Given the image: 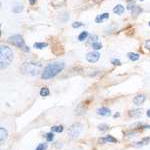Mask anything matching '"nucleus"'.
<instances>
[{
	"mask_svg": "<svg viewBox=\"0 0 150 150\" xmlns=\"http://www.w3.org/2000/svg\"><path fill=\"white\" fill-rule=\"evenodd\" d=\"M20 71L23 74L29 75V76H37L43 72V66L40 62L26 61L21 65Z\"/></svg>",
	"mask_w": 150,
	"mask_h": 150,
	"instance_id": "nucleus-1",
	"label": "nucleus"
},
{
	"mask_svg": "<svg viewBox=\"0 0 150 150\" xmlns=\"http://www.w3.org/2000/svg\"><path fill=\"white\" fill-rule=\"evenodd\" d=\"M64 69V63L63 62H54V63L48 64L41 73V78L44 80H48L55 77L56 75L61 72Z\"/></svg>",
	"mask_w": 150,
	"mask_h": 150,
	"instance_id": "nucleus-2",
	"label": "nucleus"
},
{
	"mask_svg": "<svg viewBox=\"0 0 150 150\" xmlns=\"http://www.w3.org/2000/svg\"><path fill=\"white\" fill-rule=\"evenodd\" d=\"M13 52L11 48L6 45H1L0 47V67L1 69H5L13 61Z\"/></svg>",
	"mask_w": 150,
	"mask_h": 150,
	"instance_id": "nucleus-3",
	"label": "nucleus"
},
{
	"mask_svg": "<svg viewBox=\"0 0 150 150\" xmlns=\"http://www.w3.org/2000/svg\"><path fill=\"white\" fill-rule=\"evenodd\" d=\"M8 42L10 43V44L14 45V46H16L17 48H19V49H21L24 52H29V50H30L29 47L25 44V41L23 40L22 36H20V35L10 36V37L8 38Z\"/></svg>",
	"mask_w": 150,
	"mask_h": 150,
	"instance_id": "nucleus-4",
	"label": "nucleus"
},
{
	"mask_svg": "<svg viewBox=\"0 0 150 150\" xmlns=\"http://www.w3.org/2000/svg\"><path fill=\"white\" fill-rule=\"evenodd\" d=\"M83 127L80 123H75V124L71 125L68 129V136L71 139H76L77 137H79V135L81 134Z\"/></svg>",
	"mask_w": 150,
	"mask_h": 150,
	"instance_id": "nucleus-5",
	"label": "nucleus"
},
{
	"mask_svg": "<svg viewBox=\"0 0 150 150\" xmlns=\"http://www.w3.org/2000/svg\"><path fill=\"white\" fill-rule=\"evenodd\" d=\"M99 58H100V54H99L98 52H96V51L89 52L88 54L86 55L87 61L90 62V63H95V62H97L99 60Z\"/></svg>",
	"mask_w": 150,
	"mask_h": 150,
	"instance_id": "nucleus-6",
	"label": "nucleus"
},
{
	"mask_svg": "<svg viewBox=\"0 0 150 150\" xmlns=\"http://www.w3.org/2000/svg\"><path fill=\"white\" fill-rule=\"evenodd\" d=\"M106 142H111V143H117L118 140L114 138L113 136H111V135H107V136H104L102 138L99 139V143L100 144H104L106 143Z\"/></svg>",
	"mask_w": 150,
	"mask_h": 150,
	"instance_id": "nucleus-7",
	"label": "nucleus"
},
{
	"mask_svg": "<svg viewBox=\"0 0 150 150\" xmlns=\"http://www.w3.org/2000/svg\"><path fill=\"white\" fill-rule=\"evenodd\" d=\"M145 99H146V96L143 95V94L137 95V96H135L134 99H133V103H134L135 105H141V104H143Z\"/></svg>",
	"mask_w": 150,
	"mask_h": 150,
	"instance_id": "nucleus-8",
	"label": "nucleus"
},
{
	"mask_svg": "<svg viewBox=\"0 0 150 150\" xmlns=\"http://www.w3.org/2000/svg\"><path fill=\"white\" fill-rule=\"evenodd\" d=\"M7 136H8L7 130L4 127H0V142L1 144L4 143V141L7 139Z\"/></svg>",
	"mask_w": 150,
	"mask_h": 150,
	"instance_id": "nucleus-9",
	"label": "nucleus"
},
{
	"mask_svg": "<svg viewBox=\"0 0 150 150\" xmlns=\"http://www.w3.org/2000/svg\"><path fill=\"white\" fill-rule=\"evenodd\" d=\"M113 12L117 15H122L123 12H124V6L121 5V4H117L114 8H113Z\"/></svg>",
	"mask_w": 150,
	"mask_h": 150,
	"instance_id": "nucleus-10",
	"label": "nucleus"
},
{
	"mask_svg": "<svg viewBox=\"0 0 150 150\" xmlns=\"http://www.w3.org/2000/svg\"><path fill=\"white\" fill-rule=\"evenodd\" d=\"M128 114H129L130 117L136 118V117H139V116L142 115V110L141 109H133V110H130Z\"/></svg>",
	"mask_w": 150,
	"mask_h": 150,
	"instance_id": "nucleus-11",
	"label": "nucleus"
},
{
	"mask_svg": "<svg viewBox=\"0 0 150 150\" xmlns=\"http://www.w3.org/2000/svg\"><path fill=\"white\" fill-rule=\"evenodd\" d=\"M108 18H109V14H108V13H103V14H101V15L96 16L95 22L96 23H100V22H102V21L105 20V19H108Z\"/></svg>",
	"mask_w": 150,
	"mask_h": 150,
	"instance_id": "nucleus-12",
	"label": "nucleus"
},
{
	"mask_svg": "<svg viewBox=\"0 0 150 150\" xmlns=\"http://www.w3.org/2000/svg\"><path fill=\"white\" fill-rule=\"evenodd\" d=\"M97 113L102 116H109L110 115V110L107 107H101L97 110Z\"/></svg>",
	"mask_w": 150,
	"mask_h": 150,
	"instance_id": "nucleus-13",
	"label": "nucleus"
},
{
	"mask_svg": "<svg viewBox=\"0 0 150 150\" xmlns=\"http://www.w3.org/2000/svg\"><path fill=\"white\" fill-rule=\"evenodd\" d=\"M150 142V137H145V138H143L141 140V141L137 142V143L134 144L135 147H141V146H144V145L148 144Z\"/></svg>",
	"mask_w": 150,
	"mask_h": 150,
	"instance_id": "nucleus-14",
	"label": "nucleus"
},
{
	"mask_svg": "<svg viewBox=\"0 0 150 150\" xmlns=\"http://www.w3.org/2000/svg\"><path fill=\"white\" fill-rule=\"evenodd\" d=\"M65 3V0H53L51 2V5L53 7H55V8H58V7L64 5Z\"/></svg>",
	"mask_w": 150,
	"mask_h": 150,
	"instance_id": "nucleus-15",
	"label": "nucleus"
},
{
	"mask_svg": "<svg viewBox=\"0 0 150 150\" xmlns=\"http://www.w3.org/2000/svg\"><path fill=\"white\" fill-rule=\"evenodd\" d=\"M127 55H128V58H129L130 60H132V61H136V60L139 59V54H137V53L129 52Z\"/></svg>",
	"mask_w": 150,
	"mask_h": 150,
	"instance_id": "nucleus-16",
	"label": "nucleus"
},
{
	"mask_svg": "<svg viewBox=\"0 0 150 150\" xmlns=\"http://www.w3.org/2000/svg\"><path fill=\"white\" fill-rule=\"evenodd\" d=\"M51 131L60 133V132L63 131V126H62V125H55V126H52L51 127Z\"/></svg>",
	"mask_w": 150,
	"mask_h": 150,
	"instance_id": "nucleus-17",
	"label": "nucleus"
},
{
	"mask_svg": "<svg viewBox=\"0 0 150 150\" xmlns=\"http://www.w3.org/2000/svg\"><path fill=\"white\" fill-rule=\"evenodd\" d=\"M47 43H39V42H36L33 44V47L37 48V49H43V48L47 47Z\"/></svg>",
	"mask_w": 150,
	"mask_h": 150,
	"instance_id": "nucleus-18",
	"label": "nucleus"
},
{
	"mask_svg": "<svg viewBox=\"0 0 150 150\" xmlns=\"http://www.w3.org/2000/svg\"><path fill=\"white\" fill-rule=\"evenodd\" d=\"M49 93H50V91H49V89H48L47 87H43V88H41V90H40V95L41 96L45 97V96L49 95Z\"/></svg>",
	"mask_w": 150,
	"mask_h": 150,
	"instance_id": "nucleus-19",
	"label": "nucleus"
},
{
	"mask_svg": "<svg viewBox=\"0 0 150 150\" xmlns=\"http://www.w3.org/2000/svg\"><path fill=\"white\" fill-rule=\"evenodd\" d=\"M135 8V1L134 0H129L127 2V9L128 10H133Z\"/></svg>",
	"mask_w": 150,
	"mask_h": 150,
	"instance_id": "nucleus-20",
	"label": "nucleus"
},
{
	"mask_svg": "<svg viewBox=\"0 0 150 150\" xmlns=\"http://www.w3.org/2000/svg\"><path fill=\"white\" fill-rule=\"evenodd\" d=\"M87 36H88V32H87V31H83V32H81L80 35L78 36V39L79 41H84L87 38Z\"/></svg>",
	"mask_w": 150,
	"mask_h": 150,
	"instance_id": "nucleus-21",
	"label": "nucleus"
},
{
	"mask_svg": "<svg viewBox=\"0 0 150 150\" xmlns=\"http://www.w3.org/2000/svg\"><path fill=\"white\" fill-rule=\"evenodd\" d=\"M92 48L93 49H95V50H100L101 48H102V44H101L100 42H94V43H92Z\"/></svg>",
	"mask_w": 150,
	"mask_h": 150,
	"instance_id": "nucleus-22",
	"label": "nucleus"
},
{
	"mask_svg": "<svg viewBox=\"0 0 150 150\" xmlns=\"http://www.w3.org/2000/svg\"><path fill=\"white\" fill-rule=\"evenodd\" d=\"M45 137H46V140L47 141H52L53 138H54V134H53V132H49V133H46L45 134Z\"/></svg>",
	"mask_w": 150,
	"mask_h": 150,
	"instance_id": "nucleus-23",
	"label": "nucleus"
},
{
	"mask_svg": "<svg viewBox=\"0 0 150 150\" xmlns=\"http://www.w3.org/2000/svg\"><path fill=\"white\" fill-rule=\"evenodd\" d=\"M47 149V144L46 143H40L36 147L35 150H46Z\"/></svg>",
	"mask_w": 150,
	"mask_h": 150,
	"instance_id": "nucleus-24",
	"label": "nucleus"
},
{
	"mask_svg": "<svg viewBox=\"0 0 150 150\" xmlns=\"http://www.w3.org/2000/svg\"><path fill=\"white\" fill-rule=\"evenodd\" d=\"M23 7L22 5H15L13 8V12H15V13H20L21 11H22Z\"/></svg>",
	"mask_w": 150,
	"mask_h": 150,
	"instance_id": "nucleus-25",
	"label": "nucleus"
},
{
	"mask_svg": "<svg viewBox=\"0 0 150 150\" xmlns=\"http://www.w3.org/2000/svg\"><path fill=\"white\" fill-rule=\"evenodd\" d=\"M108 125H106V124H100L98 126V129L99 130H101V131H105V130H107L108 129Z\"/></svg>",
	"mask_w": 150,
	"mask_h": 150,
	"instance_id": "nucleus-26",
	"label": "nucleus"
},
{
	"mask_svg": "<svg viewBox=\"0 0 150 150\" xmlns=\"http://www.w3.org/2000/svg\"><path fill=\"white\" fill-rule=\"evenodd\" d=\"M139 12H141V9H140L139 7H135V8L132 10V13H133V15H134V16H136Z\"/></svg>",
	"mask_w": 150,
	"mask_h": 150,
	"instance_id": "nucleus-27",
	"label": "nucleus"
},
{
	"mask_svg": "<svg viewBox=\"0 0 150 150\" xmlns=\"http://www.w3.org/2000/svg\"><path fill=\"white\" fill-rule=\"evenodd\" d=\"M83 25L81 22H74L73 24H72V27L73 28H79V27H81V26Z\"/></svg>",
	"mask_w": 150,
	"mask_h": 150,
	"instance_id": "nucleus-28",
	"label": "nucleus"
},
{
	"mask_svg": "<svg viewBox=\"0 0 150 150\" xmlns=\"http://www.w3.org/2000/svg\"><path fill=\"white\" fill-rule=\"evenodd\" d=\"M111 63H112L113 65H120V64H121V62H120L118 59H112Z\"/></svg>",
	"mask_w": 150,
	"mask_h": 150,
	"instance_id": "nucleus-29",
	"label": "nucleus"
},
{
	"mask_svg": "<svg viewBox=\"0 0 150 150\" xmlns=\"http://www.w3.org/2000/svg\"><path fill=\"white\" fill-rule=\"evenodd\" d=\"M138 127H140V128H149L150 129V125H147V124H142V123H140V124H138L137 125Z\"/></svg>",
	"mask_w": 150,
	"mask_h": 150,
	"instance_id": "nucleus-30",
	"label": "nucleus"
},
{
	"mask_svg": "<svg viewBox=\"0 0 150 150\" xmlns=\"http://www.w3.org/2000/svg\"><path fill=\"white\" fill-rule=\"evenodd\" d=\"M145 48H147L150 51V40H147L146 42H145Z\"/></svg>",
	"mask_w": 150,
	"mask_h": 150,
	"instance_id": "nucleus-31",
	"label": "nucleus"
},
{
	"mask_svg": "<svg viewBox=\"0 0 150 150\" xmlns=\"http://www.w3.org/2000/svg\"><path fill=\"white\" fill-rule=\"evenodd\" d=\"M97 36H96V35H94V36H92V37H91L90 38V42L91 43H94V42H96V39H97Z\"/></svg>",
	"mask_w": 150,
	"mask_h": 150,
	"instance_id": "nucleus-32",
	"label": "nucleus"
},
{
	"mask_svg": "<svg viewBox=\"0 0 150 150\" xmlns=\"http://www.w3.org/2000/svg\"><path fill=\"white\" fill-rule=\"evenodd\" d=\"M36 0H29V3L31 4V5H33V4H35Z\"/></svg>",
	"mask_w": 150,
	"mask_h": 150,
	"instance_id": "nucleus-33",
	"label": "nucleus"
},
{
	"mask_svg": "<svg viewBox=\"0 0 150 150\" xmlns=\"http://www.w3.org/2000/svg\"><path fill=\"white\" fill-rule=\"evenodd\" d=\"M147 116H148V117L150 118V109H149L148 111H147Z\"/></svg>",
	"mask_w": 150,
	"mask_h": 150,
	"instance_id": "nucleus-34",
	"label": "nucleus"
},
{
	"mask_svg": "<svg viewBox=\"0 0 150 150\" xmlns=\"http://www.w3.org/2000/svg\"><path fill=\"white\" fill-rule=\"evenodd\" d=\"M148 24H149V26H150V21H149V23H148Z\"/></svg>",
	"mask_w": 150,
	"mask_h": 150,
	"instance_id": "nucleus-35",
	"label": "nucleus"
},
{
	"mask_svg": "<svg viewBox=\"0 0 150 150\" xmlns=\"http://www.w3.org/2000/svg\"><path fill=\"white\" fill-rule=\"evenodd\" d=\"M141 1H142V0H141Z\"/></svg>",
	"mask_w": 150,
	"mask_h": 150,
	"instance_id": "nucleus-36",
	"label": "nucleus"
}]
</instances>
